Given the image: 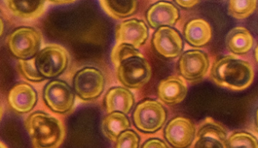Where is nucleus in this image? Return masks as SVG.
<instances>
[{"mask_svg":"<svg viewBox=\"0 0 258 148\" xmlns=\"http://www.w3.org/2000/svg\"><path fill=\"white\" fill-rule=\"evenodd\" d=\"M111 60L118 79L125 87L139 89L151 78V67L144 56L128 45H116L111 51Z\"/></svg>","mask_w":258,"mask_h":148,"instance_id":"obj_1","label":"nucleus"},{"mask_svg":"<svg viewBox=\"0 0 258 148\" xmlns=\"http://www.w3.org/2000/svg\"><path fill=\"white\" fill-rule=\"evenodd\" d=\"M24 126L33 148H58L64 140L63 123L47 113H31L26 118Z\"/></svg>","mask_w":258,"mask_h":148,"instance_id":"obj_2","label":"nucleus"},{"mask_svg":"<svg viewBox=\"0 0 258 148\" xmlns=\"http://www.w3.org/2000/svg\"><path fill=\"white\" fill-rule=\"evenodd\" d=\"M211 76L218 85L239 91L251 85L254 71L248 62L235 56H226L213 65Z\"/></svg>","mask_w":258,"mask_h":148,"instance_id":"obj_3","label":"nucleus"},{"mask_svg":"<svg viewBox=\"0 0 258 148\" xmlns=\"http://www.w3.org/2000/svg\"><path fill=\"white\" fill-rule=\"evenodd\" d=\"M42 36L36 29L30 27H18L8 39L9 51L19 60L34 58L40 50Z\"/></svg>","mask_w":258,"mask_h":148,"instance_id":"obj_4","label":"nucleus"},{"mask_svg":"<svg viewBox=\"0 0 258 148\" xmlns=\"http://www.w3.org/2000/svg\"><path fill=\"white\" fill-rule=\"evenodd\" d=\"M69 56L63 47L50 45L42 48L35 57V63L44 78H53L61 75L68 66Z\"/></svg>","mask_w":258,"mask_h":148,"instance_id":"obj_5","label":"nucleus"},{"mask_svg":"<svg viewBox=\"0 0 258 148\" xmlns=\"http://www.w3.org/2000/svg\"><path fill=\"white\" fill-rule=\"evenodd\" d=\"M132 117L139 130L153 133L165 124L167 113L162 104L153 99H147L136 107Z\"/></svg>","mask_w":258,"mask_h":148,"instance_id":"obj_6","label":"nucleus"},{"mask_svg":"<svg viewBox=\"0 0 258 148\" xmlns=\"http://www.w3.org/2000/svg\"><path fill=\"white\" fill-rule=\"evenodd\" d=\"M74 87L80 99L85 101L94 100L102 94L105 87V78L98 69L84 68L76 74Z\"/></svg>","mask_w":258,"mask_h":148,"instance_id":"obj_7","label":"nucleus"},{"mask_svg":"<svg viewBox=\"0 0 258 148\" xmlns=\"http://www.w3.org/2000/svg\"><path fill=\"white\" fill-rule=\"evenodd\" d=\"M43 98L48 108L59 114L69 112L74 105V92L65 81L53 80L46 84Z\"/></svg>","mask_w":258,"mask_h":148,"instance_id":"obj_8","label":"nucleus"},{"mask_svg":"<svg viewBox=\"0 0 258 148\" xmlns=\"http://www.w3.org/2000/svg\"><path fill=\"white\" fill-rule=\"evenodd\" d=\"M149 30L143 21L131 19L123 21L116 30V45H128L138 49L148 39Z\"/></svg>","mask_w":258,"mask_h":148,"instance_id":"obj_9","label":"nucleus"},{"mask_svg":"<svg viewBox=\"0 0 258 148\" xmlns=\"http://www.w3.org/2000/svg\"><path fill=\"white\" fill-rule=\"evenodd\" d=\"M209 69V57L204 52L199 50L186 51L179 60L180 74L189 81H196L203 78Z\"/></svg>","mask_w":258,"mask_h":148,"instance_id":"obj_10","label":"nucleus"},{"mask_svg":"<svg viewBox=\"0 0 258 148\" xmlns=\"http://www.w3.org/2000/svg\"><path fill=\"white\" fill-rule=\"evenodd\" d=\"M155 49L165 58H175L183 51V39L180 33L169 27H159L153 36Z\"/></svg>","mask_w":258,"mask_h":148,"instance_id":"obj_11","label":"nucleus"},{"mask_svg":"<svg viewBox=\"0 0 258 148\" xmlns=\"http://www.w3.org/2000/svg\"><path fill=\"white\" fill-rule=\"evenodd\" d=\"M165 135L167 141L172 147L186 148L192 144L195 138V126L189 119L175 117L167 125Z\"/></svg>","mask_w":258,"mask_h":148,"instance_id":"obj_12","label":"nucleus"},{"mask_svg":"<svg viewBox=\"0 0 258 148\" xmlns=\"http://www.w3.org/2000/svg\"><path fill=\"white\" fill-rule=\"evenodd\" d=\"M227 132L219 123L207 118L199 128L192 148H225Z\"/></svg>","mask_w":258,"mask_h":148,"instance_id":"obj_13","label":"nucleus"},{"mask_svg":"<svg viewBox=\"0 0 258 148\" xmlns=\"http://www.w3.org/2000/svg\"><path fill=\"white\" fill-rule=\"evenodd\" d=\"M37 100V93L35 89L25 83L12 87L8 96V102L11 108L19 114H27L33 111Z\"/></svg>","mask_w":258,"mask_h":148,"instance_id":"obj_14","label":"nucleus"},{"mask_svg":"<svg viewBox=\"0 0 258 148\" xmlns=\"http://www.w3.org/2000/svg\"><path fill=\"white\" fill-rule=\"evenodd\" d=\"M180 13L174 5L167 2H159L152 6L147 13V20L150 27L159 28L171 27L178 21Z\"/></svg>","mask_w":258,"mask_h":148,"instance_id":"obj_15","label":"nucleus"},{"mask_svg":"<svg viewBox=\"0 0 258 148\" xmlns=\"http://www.w3.org/2000/svg\"><path fill=\"white\" fill-rule=\"evenodd\" d=\"M159 99L168 105H176L184 100L187 86L182 78L172 76L161 81L158 87Z\"/></svg>","mask_w":258,"mask_h":148,"instance_id":"obj_16","label":"nucleus"},{"mask_svg":"<svg viewBox=\"0 0 258 148\" xmlns=\"http://www.w3.org/2000/svg\"><path fill=\"white\" fill-rule=\"evenodd\" d=\"M106 108L107 112H122L128 114L135 104L132 92L124 87H113L106 95Z\"/></svg>","mask_w":258,"mask_h":148,"instance_id":"obj_17","label":"nucleus"},{"mask_svg":"<svg viewBox=\"0 0 258 148\" xmlns=\"http://www.w3.org/2000/svg\"><path fill=\"white\" fill-rule=\"evenodd\" d=\"M212 36V27L205 20H192L185 26V39L192 46L197 48L205 46L210 42Z\"/></svg>","mask_w":258,"mask_h":148,"instance_id":"obj_18","label":"nucleus"},{"mask_svg":"<svg viewBox=\"0 0 258 148\" xmlns=\"http://www.w3.org/2000/svg\"><path fill=\"white\" fill-rule=\"evenodd\" d=\"M6 3L10 12L15 16L22 19H37L43 15L45 11V2L42 0H10L6 2Z\"/></svg>","mask_w":258,"mask_h":148,"instance_id":"obj_19","label":"nucleus"},{"mask_svg":"<svg viewBox=\"0 0 258 148\" xmlns=\"http://www.w3.org/2000/svg\"><path fill=\"white\" fill-rule=\"evenodd\" d=\"M226 45L233 54H246L252 48L254 39L251 33L245 27H235L227 34Z\"/></svg>","mask_w":258,"mask_h":148,"instance_id":"obj_20","label":"nucleus"},{"mask_svg":"<svg viewBox=\"0 0 258 148\" xmlns=\"http://www.w3.org/2000/svg\"><path fill=\"white\" fill-rule=\"evenodd\" d=\"M131 123L128 117L122 112H112L104 117L102 130L105 136L112 141H116L118 137L128 130Z\"/></svg>","mask_w":258,"mask_h":148,"instance_id":"obj_21","label":"nucleus"},{"mask_svg":"<svg viewBox=\"0 0 258 148\" xmlns=\"http://www.w3.org/2000/svg\"><path fill=\"white\" fill-rule=\"evenodd\" d=\"M103 10L111 18L115 19H122L128 18L135 13L138 9L137 1H113V0H102L100 2Z\"/></svg>","mask_w":258,"mask_h":148,"instance_id":"obj_22","label":"nucleus"},{"mask_svg":"<svg viewBox=\"0 0 258 148\" xmlns=\"http://www.w3.org/2000/svg\"><path fill=\"white\" fill-rule=\"evenodd\" d=\"M257 6L255 0H232L229 2L228 12L236 19H245L254 13Z\"/></svg>","mask_w":258,"mask_h":148,"instance_id":"obj_23","label":"nucleus"},{"mask_svg":"<svg viewBox=\"0 0 258 148\" xmlns=\"http://www.w3.org/2000/svg\"><path fill=\"white\" fill-rule=\"evenodd\" d=\"M227 148H258L257 138L248 132H236L226 142Z\"/></svg>","mask_w":258,"mask_h":148,"instance_id":"obj_24","label":"nucleus"},{"mask_svg":"<svg viewBox=\"0 0 258 148\" xmlns=\"http://www.w3.org/2000/svg\"><path fill=\"white\" fill-rule=\"evenodd\" d=\"M18 68L21 75L27 81L39 83L45 80L36 68L35 57L30 60H18Z\"/></svg>","mask_w":258,"mask_h":148,"instance_id":"obj_25","label":"nucleus"},{"mask_svg":"<svg viewBox=\"0 0 258 148\" xmlns=\"http://www.w3.org/2000/svg\"><path fill=\"white\" fill-rule=\"evenodd\" d=\"M140 138L133 130L122 132L116 140V148H139Z\"/></svg>","mask_w":258,"mask_h":148,"instance_id":"obj_26","label":"nucleus"},{"mask_svg":"<svg viewBox=\"0 0 258 148\" xmlns=\"http://www.w3.org/2000/svg\"><path fill=\"white\" fill-rule=\"evenodd\" d=\"M142 148H169L162 140L152 138L144 143Z\"/></svg>","mask_w":258,"mask_h":148,"instance_id":"obj_27","label":"nucleus"},{"mask_svg":"<svg viewBox=\"0 0 258 148\" xmlns=\"http://www.w3.org/2000/svg\"><path fill=\"white\" fill-rule=\"evenodd\" d=\"M178 6H181L182 8H185V9H189V8L192 7V6H196L200 2L199 1H176Z\"/></svg>","mask_w":258,"mask_h":148,"instance_id":"obj_28","label":"nucleus"},{"mask_svg":"<svg viewBox=\"0 0 258 148\" xmlns=\"http://www.w3.org/2000/svg\"><path fill=\"white\" fill-rule=\"evenodd\" d=\"M4 22H3V19L0 18V38L3 36V33H4Z\"/></svg>","mask_w":258,"mask_h":148,"instance_id":"obj_29","label":"nucleus"},{"mask_svg":"<svg viewBox=\"0 0 258 148\" xmlns=\"http://www.w3.org/2000/svg\"><path fill=\"white\" fill-rule=\"evenodd\" d=\"M3 113H4L3 108V106H2L1 103H0V122H1L2 119H3Z\"/></svg>","mask_w":258,"mask_h":148,"instance_id":"obj_30","label":"nucleus"},{"mask_svg":"<svg viewBox=\"0 0 258 148\" xmlns=\"http://www.w3.org/2000/svg\"><path fill=\"white\" fill-rule=\"evenodd\" d=\"M51 3H73V1H51Z\"/></svg>","mask_w":258,"mask_h":148,"instance_id":"obj_31","label":"nucleus"},{"mask_svg":"<svg viewBox=\"0 0 258 148\" xmlns=\"http://www.w3.org/2000/svg\"><path fill=\"white\" fill-rule=\"evenodd\" d=\"M255 123H256V126H257V129H258V108H257V111H256Z\"/></svg>","mask_w":258,"mask_h":148,"instance_id":"obj_32","label":"nucleus"},{"mask_svg":"<svg viewBox=\"0 0 258 148\" xmlns=\"http://www.w3.org/2000/svg\"><path fill=\"white\" fill-rule=\"evenodd\" d=\"M254 54H255L256 61H257L258 63V45L257 48H255V53H254Z\"/></svg>","mask_w":258,"mask_h":148,"instance_id":"obj_33","label":"nucleus"},{"mask_svg":"<svg viewBox=\"0 0 258 148\" xmlns=\"http://www.w3.org/2000/svg\"><path fill=\"white\" fill-rule=\"evenodd\" d=\"M0 148H8V147L4 144V143L2 142V141H0Z\"/></svg>","mask_w":258,"mask_h":148,"instance_id":"obj_34","label":"nucleus"}]
</instances>
